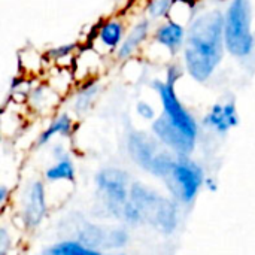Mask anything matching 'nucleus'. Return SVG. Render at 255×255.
<instances>
[{
    "label": "nucleus",
    "mask_w": 255,
    "mask_h": 255,
    "mask_svg": "<svg viewBox=\"0 0 255 255\" xmlns=\"http://www.w3.org/2000/svg\"><path fill=\"white\" fill-rule=\"evenodd\" d=\"M19 63H21V67L24 69V72L37 73L42 69L43 57L39 55L34 49L27 48L19 52Z\"/></svg>",
    "instance_id": "obj_21"
},
{
    "label": "nucleus",
    "mask_w": 255,
    "mask_h": 255,
    "mask_svg": "<svg viewBox=\"0 0 255 255\" xmlns=\"http://www.w3.org/2000/svg\"><path fill=\"white\" fill-rule=\"evenodd\" d=\"M10 199H12V190L6 184H1L0 185V209L1 211L7 209Z\"/></svg>",
    "instance_id": "obj_27"
},
{
    "label": "nucleus",
    "mask_w": 255,
    "mask_h": 255,
    "mask_svg": "<svg viewBox=\"0 0 255 255\" xmlns=\"http://www.w3.org/2000/svg\"><path fill=\"white\" fill-rule=\"evenodd\" d=\"M127 152L133 163L161 181L172 170L178 155L166 149L151 133L134 130L127 136Z\"/></svg>",
    "instance_id": "obj_5"
},
{
    "label": "nucleus",
    "mask_w": 255,
    "mask_h": 255,
    "mask_svg": "<svg viewBox=\"0 0 255 255\" xmlns=\"http://www.w3.org/2000/svg\"><path fill=\"white\" fill-rule=\"evenodd\" d=\"M49 152H51V157H52V160H54V161H55V160H60V158H64V157L72 155V154L67 151V148H66V145H64L63 142H52V143H51V149H49Z\"/></svg>",
    "instance_id": "obj_26"
},
{
    "label": "nucleus",
    "mask_w": 255,
    "mask_h": 255,
    "mask_svg": "<svg viewBox=\"0 0 255 255\" xmlns=\"http://www.w3.org/2000/svg\"><path fill=\"white\" fill-rule=\"evenodd\" d=\"M76 241L102 253H112L124 250L130 242L128 229L120 226H103L97 223L82 221L75 232Z\"/></svg>",
    "instance_id": "obj_7"
},
{
    "label": "nucleus",
    "mask_w": 255,
    "mask_h": 255,
    "mask_svg": "<svg viewBox=\"0 0 255 255\" xmlns=\"http://www.w3.org/2000/svg\"><path fill=\"white\" fill-rule=\"evenodd\" d=\"M131 184L133 181L130 173L121 167H103L94 175L97 209L102 217L123 224V218L130 202Z\"/></svg>",
    "instance_id": "obj_3"
},
{
    "label": "nucleus",
    "mask_w": 255,
    "mask_h": 255,
    "mask_svg": "<svg viewBox=\"0 0 255 255\" xmlns=\"http://www.w3.org/2000/svg\"><path fill=\"white\" fill-rule=\"evenodd\" d=\"M136 114H137L139 118H142L145 121H151V123L158 117L155 108L149 102H146V100H139L136 103Z\"/></svg>",
    "instance_id": "obj_24"
},
{
    "label": "nucleus",
    "mask_w": 255,
    "mask_h": 255,
    "mask_svg": "<svg viewBox=\"0 0 255 255\" xmlns=\"http://www.w3.org/2000/svg\"><path fill=\"white\" fill-rule=\"evenodd\" d=\"M152 90L157 93L158 100L161 103V114L173 123L179 130H182L187 136L197 140L199 136V123L194 115L184 106L179 100L175 87L166 84L164 81L155 79L151 84Z\"/></svg>",
    "instance_id": "obj_8"
},
{
    "label": "nucleus",
    "mask_w": 255,
    "mask_h": 255,
    "mask_svg": "<svg viewBox=\"0 0 255 255\" xmlns=\"http://www.w3.org/2000/svg\"><path fill=\"white\" fill-rule=\"evenodd\" d=\"M151 131L155 139L175 155H191L196 148L197 140L187 136L163 114L151 123Z\"/></svg>",
    "instance_id": "obj_10"
},
{
    "label": "nucleus",
    "mask_w": 255,
    "mask_h": 255,
    "mask_svg": "<svg viewBox=\"0 0 255 255\" xmlns=\"http://www.w3.org/2000/svg\"><path fill=\"white\" fill-rule=\"evenodd\" d=\"M206 175L203 167L191 155H178L172 170L163 179L170 197L179 205H191L202 188H205Z\"/></svg>",
    "instance_id": "obj_6"
},
{
    "label": "nucleus",
    "mask_w": 255,
    "mask_h": 255,
    "mask_svg": "<svg viewBox=\"0 0 255 255\" xmlns=\"http://www.w3.org/2000/svg\"><path fill=\"white\" fill-rule=\"evenodd\" d=\"M226 52L224 10L211 7L197 12L187 25V43L182 51L187 73L199 84L208 82L223 63Z\"/></svg>",
    "instance_id": "obj_1"
},
{
    "label": "nucleus",
    "mask_w": 255,
    "mask_h": 255,
    "mask_svg": "<svg viewBox=\"0 0 255 255\" xmlns=\"http://www.w3.org/2000/svg\"><path fill=\"white\" fill-rule=\"evenodd\" d=\"M39 255H103V253L90 248L76 239H63L43 248Z\"/></svg>",
    "instance_id": "obj_19"
},
{
    "label": "nucleus",
    "mask_w": 255,
    "mask_h": 255,
    "mask_svg": "<svg viewBox=\"0 0 255 255\" xmlns=\"http://www.w3.org/2000/svg\"><path fill=\"white\" fill-rule=\"evenodd\" d=\"M205 190H208L209 193H215L218 190V185H217V181L214 178H206L205 181Z\"/></svg>",
    "instance_id": "obj_28"
},
{
    "label": "nucleus",
    "mask_w": 255,
    "mask_h": 255,
    "mask_svg": "<svg viewBox=\"0 0 255 255\" xmlns=\"http://www.w3.org/2000/svg\"><path fill=\"white\" fill-rule=\"evenodd\" d=\"M49 214L48 193L45 182L40 179L30 181L21 196L18 218L24 230L34 232L37 230Z\"/></svg>",
    "instance_id": "obj_9"
},
{
    "label": "nucleus",
    "mask_w": 255,
    "mask_h": 255,
    "mask_svg": "<svg viewBox=\"0 0 255 255\" xmlns=\"http://www.w3.org/2000/svg\"><path fill=\"white\" fill-rule=\"evenodd\" d=\"M13 248V238L6 226L0 227V255H9Z\"/></svg>",
    "instance_id": "obj_25"
},
{
    "label": "nucleus",
    "mask_w": 255,
    "mask_h": 255,
    "mask_svg": "<svg viewBox=\"0 0 255 255\" xmlns=\"http://www.w3.org/2000/svg\"><path fill=\"white\" fill-rule=\"evenodd\" d=\"M76 49H78V43L76 42H69V43H64V45H57V46L49 48L45 52V57H46L48 61L60 64V61H63L64 58H69Z\"/></svg>",
    "instance_id": "obj_22"
},
{
    "label": "nucleus",
    "mask_w": 255,
    "mask_h": 255,
    "mask_svg": "<svg viewBox=\"0 0 255 255\" xmlns=\"http://www.w3.org/2000/svg\"><path fill=\"white\" fill-rule=\"evenodd\" d=\"M76 128V121L75 117L70 112H55L49 123L43 127V130L36 136V146L42 148L46 145H51L57 137L60 139H69L73 136Z\"/></svg>",
    "instance_id": "obj_13"
},
{
    "label": "nucleus",
    "mask_w": 255,
    "mask_h": 255,
    "mask_svg": "<svg viewBox=\"0 0 255 255\" xmlns=\"http://www.w3.org/2000/svg\"><path fill=\"white\" fill-rule=\"evenodd\" d=\"M61 94H58L49 84H39L30 88L27 94V106L36 115H49L57 111L61 103Z\"/></svg>",
    "instance_id": "obj_15"
},
{
    "label": "nucleus",
    "mask_w": 255,
    "mask_h": 255,
    "mask_svg": "<svg viewBox=\"0 0 255 255\" xmlns=\"http://www.w3.org/2000/svg\"><path fill=\"white\" fill-rule=\"evenodd\" d=\"M217 1H220V3H223V1H227V0H217Z\"/></svg>",
    "instance_id": "obj_30"
},
{
    "label": "nucleus",
    "mask_w": 255,
    "mask_h": 255,
    "mask_svg": "<svg viewBox=\"0 0 255 255\" xmlns=\"http://www.w3.org/2000/svg\"><path fill=\"white\" fill-rule=\"evenodd\" d=\"M130 202L137 208L143 224H149L163 235H172L179 226V203L173 197L160 194L152 187L133 182Z\"/></svg>",
    "instance_id": "obj_2"
},
{
    "label": "nucleus",
    "mask_w": 255,
    "mask_h": 255,
    "mask_svg": "<svg viewBox=\"0 0 255 255\" xmlns=\"http://www.w3.org/2000/svg\"><path fill=\"white\" fill-rule=\"evenodd\" d=\"M103 255H128L123 251H112V253H103Z\"/></svg>",
    "instance_id": "obj_29"
},
{
    "label": "nucleus",
    "mask_w": 255,
    "mask_h": 255,
    "mask_svg": "<svg viewBox=\"0 0 255 255\" xmlns=\"http://www.w3.org/2000/svg\"><path fill=\"white\" fill-rule=\"evenodd\" d=\"M151 28H152V21L148 16H143L139 21H136L127 31L123 43L115 52V57L118 60L131 58L142 48V45L152 36Z\"/></svg>",
    "instance_id": "obj_14"
},
{
    "label": "nucleus",
    "mask_w": 255,
    "mask_h": 255,
    "mask_svg": "<svg viewBox=\"0 0 255 255\" xmlns=\"http://www.w3.org/2000/svg\"><path fill=\"white\" fill-rule=\"evenodd\" d=\"M99 91H100V85L96 79H90V81H85L78 90L76 93L73 94V100L70 103V109H72V115L75 117H81V115H85L93 103L96 102L97 96H99Z\"/></svg>",
    "instance_id": "obj_17"
},
{
    "label": "nucleus",
    "mask_w": 255,
    "mask_h": 255,
    "mask_svg": "<svg viewBox=\"0 0 255 255\" xmlns=\"http://www.w3.org/2000/svg\"><path fill=\"white\" fill-rule=\"evenodd\" d=\"M126 24L121 18H108L97 28V40L105 49L117 52L126 37Z\"/></svg>",
    "instance_id": "obj_16"
},
{
    "label": "nucleus",
    "mask_w": 255,
    "mask_h": 255,
    "mask_svg": "<svg viewBox=\"0 0 255 255\" xmlns=\"http://www.w3.org/2000/svg\"><path fill=\"white\" fill-rule=\"evenodd\" d=\"M184 73H187L184 63H182V61L173 60V61L169 63L167 67H166V79H164V82L169 84V85H172V87H175L176 82L184 76Z\"/></svg>",
    "instance_id": "obj_23"
},
{
    "label": "nucleus",
    "mask_w": 255,
    "mask_h": 255,
    "mask_svg": "<svg viewBox=\"0 0 255 255\" xmlns=\"http://www.w3.org/2000/svg\"><path fill=\"white\" fill-rule=\"evenodd\" d=\"M176 0H148L145 12L151 21H164L169 18Z\"/></svg>",
    "instance_id": "obj_20"
},
{
    "label": "nucleus",
    "mask_w": 255,
    "mask_h": 255,
    "mask_svg": "<svg viewBox=\"0 0 255 255\" xmlns=\"http://www.w3.org/2000/svg\"><path fill=\"white\" fill-rule=\"evenodd\" d=\"M43 178L48 182H75L76 164L72 155L55 160L43 172Z\"/></svg>",
    "instance_id": "obj_18"
},
{
    "label": "nucleus",
    "mask_w": 255,
    "mask_h": 255,
    "mask_svg": "<svg viewBox=\"0 0 255 255\" xmlns=\"http://www.w3.org/2000/svg\"><path fill=\"white\" fill-rule=\"evenodd\" d=\"M151 39L167 51L170 57L181 54L187 43V27L173 18H167L154 28Z\"/></svg>",
    "instance_id": "obj_11"
},
{
    "label": "nucleus",
    "mask_w": 255,
    "mask_h": 255,
    "mask_svg": "<svg viewBox=\"0 0 255 255\" xmlns=\"http://www.w3.org/2000/svg\"><path fill=\"white\" fill-rule=\"evenodd\" d=\"M239 123L241 118H239L238 106L232 100L212 105L203 118V126L220 136H224L230 130L236 128Z\"/></svg>",
    "instance_id": "obj_12"
},
{
    "label": "nucleus",
    "mask_w": 255,
    "mask_h": 255,
    "mask_svg": "<svg viewBox=\"0 0 255 255\" xmlns=\"http://www.w3.org/2000/svg\"><path fill=\"white\" fill-rule=\"evenodd\" d=\"M253 0H230L224 10L226 51L233 58H248L255 48Z\"/></svg>",
    "instance_id": "obj_4"
}]
</instances>
